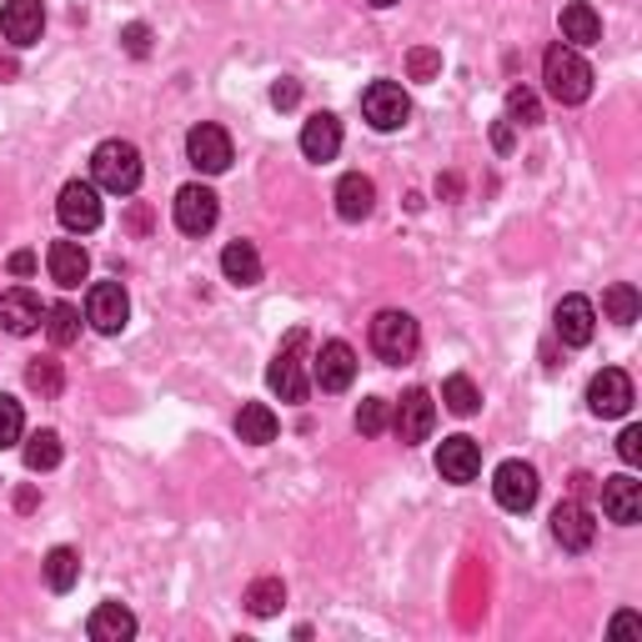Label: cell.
I'll list each match as a JSON object with an SVG mask.
<instances>
[{
    "instance_id": "35",
    "label": "cell",
    "mask_w": 642,
    "mask_h": 642,
    "mask_svg": "<svg viewBox=\"0 0 642 642\" xmlns=\"http://www.w3.org/2000/svg\"><path fill=\"white\" fill-rule=\"evenodd\" d=\"M387 421H391V407L381 397H361V407H357V431L361 437H377V431H387Z\"/></svg>"
},
{
    "instance_id": "43",
    "label": "cell",
    "mask_w": 642,
    "mask_h": 642,
    "mask_svg": "<svg viewBox=\"0 0 642 642\" xmlns=\"http://www.w3.org/2000/svg\"><path fill=\"white\" fill-rule=\"evenodd\" d=\"M492 140H497V150H512V120H497V130H492Z\"/></svg>"
},
{
    "instance_id": "42",
    "label": "cell",
    "mask_w": 642,
    "mask_h": 642,
    "mask_svg": "<svg viewBox=\"0 0 642 642\" xmlns=\"http://www.w3.org/2000/svg\"><path fill=\"white\" fill-rule=\"evenodd\" d=\"M638 628H642L638 612H617V617H612V632H638Z\"/></svg>"
},
{
    "instance_id": "30",
    "label": "cell",
    "mask_w": 642,
    "mask_h": 642,
    "mask_svg": "<svg viewBox=\"0 0 642 642\" xmlns=\"http://www.w3.org/2000/svg\"><path fill=\"white\" fill-rule=\"evenodd\" d=\"M441 401H447L451 417H471V411L481 407V391H477L471 377H447L441 381Z\"/></svg>"
},
{
    "instance_id": "22",
    "label": "cell",
    "mask_w": 642,
    "mask_h": 642,
    "mask_svg": "<svg viewBox=\"0 0 642 642\" xmlns=\"http://www.w3.org/2000/svg\"><path fill=\"white\" fill-rule=\"evenodd\" d=\"M301 150H307V160H331L341 150V120L331 116V110L307 116V126H301Z\"/></svg>"
},
{
    "instance_id": "38",
    "label": "cell",
    "mask_w": 642,
    "mask_h": 642,
    "mask_svg": "<svg viewBox=\"0 0 642 642\" xmlns=\"http://www.w3.org/2000/svg\"><path fill=\"white\" fill-rule=\"evenodd\" d=\"M120 40H126V50H130V56H150V26H140V20H130V26L126 30H120Z\"/></svg>"
},
{
    "instance_id": "3",
    "label": "cell",
    "mask_w": 642,
    "mask_h": 642,
    "mask_svg": "<svg viewBox=\"0 0 642 642\" xmlns=\"http://www.w3.org/2000/svg\"><path fill=\"white\" fill-rule=\"evenodd\" d=\"M417 347H421V327L411 311H377V317H371V351H377L387 367L411 361Z\"/></svg>"
},
{
    "instance_id": "16",
    "label": "cell",
    "mask_w": 642,
    "mask_h": 642,
    "mask_svg": "<svg viewBox=\"0 0 642 642\" xmlns=\"http://www.w3.org/2000/svg\"><path fill=\"white\" fill-rule=\"evenodd\" d=\"M0 30H6L10 46H36L40 30H46L40 0H6V6H0Z\"/></svg>"
},
{
    "instance_id": "40",
    "label": "cell",
    "mask_w": 642,
    "mask_h": 642,
    "mask_svg": "<svg viewBox=\"0 0 642 642\" xmlns=\"http://www.w3.org/2000/svg\"><path fill=\"white\" fill-rule=\"evenodd\" d=\"M296 100H301V86H296L291 76H281L276 86H271V106H276V110H291Z\"/></svg>"
},
{
    "instance_id": "28",
    "label": "cell",
    "mask_w": 642,
    "mask_h": 642,
    "mask_svg": "<svg viewBox=\"0 0 642 642\" xmlns=\"http://www.w3.org/2000/svg\"><path fill=\"white\" fill-rule=\"evenodd\" d=\"M602 311H607L617 327H632V321H638V311H642L638 286H632V281H612V286L602 291Z\"/></svg>"
},
{
    "instance_id": "21",
    "label": "cell",
    "mask_w": 642,
    "mask_h": 642,
    "mask_svg": "<svg viewBox=\"0 0 642 642\" xmlns=\"http://www.w3.org/2000/svg\"><path fill=\"white\" fill-rule=\"evenodd\" d=\"M371 206H377V186H371V176L347 171V176L337 181V216L341 221H367Z\"/></svg>"
},
{
    "instance_id": "32",
    "label": "cell",
    "mask_w": 642,
    "mask_h": 642,
    "mask_svg": "<svg viewBox=\"0 0 642 642\" xmlns=\"http://www.w3.org/2000/svg\"><path fill=\"white\" fill-rule=\"evenodd\" d=\"M60 461V431H30L26 437V467L30 471H50Z\"/></svg>"
},
{
    "instance_id": "24",
    "label": "cell",
    "mask_w": 642,
    "mask_h": 642,
    "mask_svg": "<svg viewBox=\"0 0 642 642\" xmlns=\"http://www.w3.org/2000/svg\"><path fill=\"white\" fill-rule=\"evenodd\" d=\"M562 40H567V46H597L602 40V16L587 6V0L562 6Z\"/></svg>"
},
{
    "instance_id": "9",
    "label": "cell",
    "mask_w": 642,
    "mask_h": 642,
    "mask_svg": "<svg viewBox=\"0 0 642 642\" xmlns=\"http://www.w3.org/2000/svg\"><path fill=\"white\" fill-rule=\"evenodd\" d=\"M431 421H437V401H431L427 387H411L407 397L397 401V411H391V431H397L407 447L431 437Z\"/></svg>"
},
{
    "instance_id": "10",
    "label": "cell",
    "mask_w": 642,
    "mask_h": 642,
    "mask_svg": "<svg viewBox=\"0 0 642 642\" xmlns=\"http://www.w3.org/2000/svg\"><path fill=\"white\" fill-rule=\"evenodd\" d=\"M587 407L592 417H628L632 411V377L622 367H602L587 381Z\"/></svg>"
},
{
    "instance_id": "12",
    "label": "cell",
    "mask_w": 642,
    "mask_h": 642,
    "mask_svg": "<svg viewBox=\"0 0 642 642\" xmlns=\"http://www.w3.org/2000/svg\"><path fill=\"white\" fill-rule=\"evenodd\" d=\"M186 156L196 171H206V176H221V171L231 166V136L221 126H211V120H201V126L186 130Z\"/></svg>"
},
{
    "instance_id": "36",
    "label": "cell",
    "mask_w": 642,
    "mask_h": 642,
    "mask_svg": "<svg viewBox=\"0 0 642 642\" xmlns=\"http://www.w3.org/2000/svg\"><path fill=\"white\" fill-rule=\"evenodd\" d=\"M20 431H26V411H20L16 397H6V391H0V447H16Z\"/></svg>"
},
{
    "instance_id": "29",
    "label": "cell",
    "mask_w": 642,
    "mask_h": 642,
    "mask_svg": "<svg viewBox=\"0 0 642 642\" xmlns=\"http://www.w3.org/2000/svg\"><path fill=\"white\" fill-rule=\"evenodd\" d=\"M281 602H286V587H281V577H256V582L246 587L251 617H276Z\"/></svg>"
},
{
    "instance_id": "34",
    "label": "cell",
    "mask_w": 642,
    "mask_h": 642,
    "mask_svg": "<svg viewBox=\"0 0 642 642\" xmlns=\"http://www.w3.org/2000/svg\"><path fill=\"white\" fill-rule=\"evenodd\" d=\"M507 120H517V126H542V100L532 96L527 86H512L507 90Z\"/></svg>"
},
{
    "instance_id": "7",
    "label": "cell",
    "mask_w": 642,
    "mask_h": 642,
    "mask_svg": "<svg viewBox=\"0 0 642 642\" xmlns=\"http://www.w3.org/2000/svg\"><path fill=\"white\" fill-rule=\"evenodd\" d=\"M537 467H527V461H502L497 471H492V497H497V507L507 512H527L532 502H537Z\"/></svg>"
},
{
    "instance_id": "2",
    "label": "cell",
    "mask_w": 642,
    "mask_h": 642,
    "mask_svg": "<svg viewBox=\"0 0 642 642\" xmlns=\"http://www.w3.org/2000/svg\"><path fill=\"white\" fill-rule=\"evenodd\" d=\"M90 176H96L100 191L110 196H130L140 186V150L130 140H100L90 150Z\"/></svg>"
},
{
    "instance_id": "6",
    "label": "cell",
    "mask_w": 642,
    "mask_h": 642,
    "mask_svg": "<svg viewBox=\"0 0 642 642\" xmlns=\"http://www.w3.org/2000/svg\"><path fill=\"white\" fill-rule=\"evenodd\" d=\"M86 321L100 331V337H116V331H126L130 321V296L120 281H96V286L86 291Z\"/></svg>"
},
{
    "instance_id": "23",
    "label": "cell",
    "mask_w": 642,
    "mask_h": 642,
    "mask_svg": "<svg viewBox=\"0 0 642 642\" xmlns=\"http://www.w3.org/2000/svg\"><path fill=\"white\" fill-rule=\"evenodd\" d=\"M86 632H90V642H130L136 638V617H130L120 602H100V607L90 612Z\"/></svg>"
},
{
    "instance_id": "5",
    "label": "cell",
    "mask_w": 642,
    "mask_h": 642,
    "mask_svg": "<svg viewBox=\"0 0 642 642\" xmlns=\"http://www.w3.org/2000/svg\"><path fill=\"white\" fill-rule=\"evenodd\" d=\"M361 116L371 120V130H401L411 116V100L397 80H371V86L361 90Z\"/></svg>"
},
{
    "instance_id": "17",
    "label": "cell",
    "mask_w": 642,
    "mask_h": 642,
    "mask_svg": "<svg viewBox=\"0 0 642 642\" xmlns=\"http://www.w3.org/2000/svg\"><path fill=\"white\" fill-rule=\"evenodd\" d=\"M602 512H607V522H617V527L642 522V481L638 477H607L602 481Z\"/></svg>"
},
{
    "instance_id": "18",
    "label": "cell",
    "mask_w": 642,
    "mask_h": 642,
    "mask_svg": "<svg viewBox=\"0 0 642 642\" xmlns=\"http://www.w3.org/2000/svg\"><path fill=\"white\" fill-rule=\"evenodd\" d=\"M40 317H46V307H40V296L30 286H10L6 296H0V327H6L10 337H30V331L40 327Z\"/></svg>"
},
{
    "instance_id": "1",
    "label": "cell",
    "mask_w": 642,
    "mask_h": 642,
    "mask_svg": "<svg viewBox=\"0 0 642 642\" xmlns=\"http://www.w3.org/2000/svg\"><path fill=\"white\" fill-rule=\"evenodd\" d=\"M542 80H547V96L562 106H582L592 96V66L582 60L577 46H562V40L542 56Z\"/></svg>"
},
{
    "instance_id": "14",
    "label": "cell",
    "mask_w": 642,
    "mask_h": 642,
    "mask_svg": "<svg viewBox=\"0 0 642 642\" xmlns=\"http://www.w3.org/2000/svg\"><path fill=\"white\" fill-rule=\"evenodd\" d=\"M552 537H557L567 552H587L592 537H597V522H592V512L582 507L577 497H567L552 507Z\"/></svg>"
},
{
    "instance_id": "45",
    "label": "cell",
    "mask_w": 642,
    "mask_h": 642,
    "mask_svg": "<svg viewBox=\"0 0 642 642\" xmlns=\"http://www.w3.org/2000/svg\"><path fill=\"white\" fill-rule=\"evenodd\" d=\"M16 507H20V512H30V507H36V487H20V497H16Z\"/></svg>"
},
{
    "instance_id": "11",
    "label": "cell",
    "mask_w": 642,
    "mask_h": 642,
    "mask_svg": "<svg viewBox=\"0 0 642 642\" xmlns=\"http://www.w3.org/2000/svg\"><path fill=\"white\" fill-rule=\"evenodd\" d=\"M171 206H176V226L186 231V236H206V231L216 226V216H221L216 191H211V186H196V181H191V186H181Z\"/></svg>"
},
{
    "instance_id": "33",
    "label": "cell",
    "mask_w": 642,
    "mask_h": 642,
    "mask_svg": "<svg viewBox=\"0 0 642 642\" xmlns=\"http://www.w3.org/2000/svg\"><path fill=\"white\" fill-rule=\"evenodd\" d=\"M26 381H30V391H40V397H60L66 371H60L56 357H36V361H30V371H26Z\"/></svg>"
},
{
    "instance_id": "13",
    "label": "cell",
    "mask_w": 642,
    "mask_h": 642,
    "mask_svg": "<svg viewBox=\"0 0 642 642\" xmlns=\"http://www.w3.org/2000/svg\"><path fill=\"white\" fill-rule=\"evenodd\" d=\"M357 377V351L347 341H327V347L311 357V387L321 391H347Z\"/></svg>"
},
{
    "instance_id": "20",
    "label": "cell",
    "mask_w": 642,
    "mask_h": 642,
    "mask_svg": "<svg viewBox=\"0 0 642 642\" xmlns=\"http://www.w3.org/2000/svg\"><path fill=\"white\" fill-rule=\"evenodd\" d=\"M437 471L447 481H471L481 471V451H477V441L471 437H447L437 447Z\"/></svg>"
},
{
    "instance_id": "46",
    "label": "cell",
    "mask_w": 642,
    "mask_h": 642,
    "mask_svg": "<svg viewBox=\"0 0 642 642\" xmlns=\"http://www.w3.org/2000/svg\"><path fill=\"white\" fill-rule=\"evenodd\" d=\"M371 6H377V10H387V6H397V0H371Z\"/></svg>"
},
{
    "instance_id": "41",
    "label": "cell",
    "mask_w": 642,
    "mask_h": 642,
    "mask_svg": "<svg viewBox=\"0 0 642 642\" xmlns=\"http://www.w3.org/2000/svg\"><path fill=\"white\" fill-rule=\"evenodd\" d=\"M36 271V251H16L10 256V276H30Z\"/></svg>"
},
{
    "instance_id": "37",
    "label": "cell",
    "mask_w": 642,
    "mask_h": 642,
    "mask_svg": "<svg viewBox=\"0 0 642 642\" xmlns=\"http://www.w3.org/2000/svg\"><path fill=\"white\" fill-rule=\"evenodd\" d=\"M407 66H411V76H417V80H431L441 70V56H437V50H427V46H417L407 56Z\"/></svg>"
},
{
    "instance_id": "26",
    "label": "cell",
    "mask_w": 642,
    "mask_h": 642,
    "mask_svg": "<svg viewBox=\"0 0 642 642\" xmlns=\"http://www.w3.org/2000/svg\"><path fill=\"white\" fill-rule=\"evenodd\" d=\"M221 271H226L231 286H256L261 281V251L251 246V241H231V246L221 251Z\"/></svg>"
},
{
    "instance_id": "39",
    "label": "cell",
    "mask_w": 642,
    "mask_h": 642,
    "mask_svg": "<svg viewBox=\"0 0 642 642\" xmlns=\"http://www.w3.org/2000/svg\"><path fill=\"white\" fill-rule=\"evenodd\" d=\"M617 457L628 461V467H638V461H642V427H622V437H617Z\"/></svg>"
},
{
    "instance_id": "8",
    "label": "cell",
    "mask_w": 642,
    "mask_h": 642,
    "mask_svg": "<svg viewBox=\"0 0 642 642\" xmlns=\"http://www.w3.org/2000/svg\"><path fill=\"white\" fill-rule=\"evenodd\" d=\"M56 216L66 231H96L100 226V186L96 181H66L56 201Z\"/></svg>"
},
{
    "instance_id": "31",
    "label": "cell",
    "mask_w": 642,
    "mask_h": 642,
    "mask_svg": "<svg viewBox=\"0 0 642 642\" xmlns=\"http://www.w3.org/2000/svg\"><path fill=\"white\" fill-rule=\"evenodd\" d=\"M46 337H50V347H70V341L80 337V311L66 307V301L46 307Z\"/></svg>"
},
{
    "instance_id": "15",
    "label": "cell",
    "mask_w": 642,
    "mask_h": 642,
    "mask_svg": "<svg viewBox=\"0 0 642 642\" xmlns=\"http://www.w3.org/2000/svg\"><path fill=\"white\" fill-rule=\"evenodd\" d=\"M552 327H557V337L567 347H587L592 331H597V311H592L587 296H562L557 311H552Z\"/></svg>"
},
{
    "instance_id": "19",
    "label": "cell",
    "mask_w": 642,
    "mask_h": 642,
    "mask_svg": "<svg viewBox=\"0 0 642 642\" xmlns=\"http://www.w3.org/2000/svg\"><path fill=\"white\" fill-rule=\"evenodd\" d=\"M46 266H50V281L70 291V286H80V281H86L90 256H86V246H80V241H50Z\"/></svg>"
},
{
    "instance_id": "4",
    "label": "cell",
    "mask_w": 642,
    "mask_h": 642,
    "mask_svg": "<svg viewBox=\"0 0 642 642\" xmlns=\"http://www.w3.org/2000/svg\"><path fill=\"white\" fill-rule=\"evenodd\" d=\"M307 331H286V341H281V351L271 357V367H266V381H271V391H276L281 401H307V391H311V381H307Z\"/></svg>"
},
{
    "instance_id": "25",
    "label": "cell",
    "mask_w": 642,
    "mask_h": 642,
    "mask_svg": "<svg viewBox=\"0 0 642 642\" xmlns=\"http://www.w3.org/2000/svg\"><path fill=\"white\" fill-rule=\"evenodd\" d=\"M276 411L266 407V401H246V407L236 411V437L251 441V447H266V441H276Z\"/></svg>"
},
{
    "instance_id": "44",
    "label": "cell",
    "mask_w": 642,
    "mask_h": 642,
    "mask_svg": "<svg viewBox=\"0 0 642 642\" xmlns=\"http://www.w3.org/2000/svg\"><path fill=\"white\" fill-rule=\"evenodd\" d=\"M150 226V211L146 206H130V231H146Z\"/></svg>"
},
{
    "instance_id": "27",
    "label": "cell",
    "mask_w": 642,
    "mask_h": 642,
    "mask_svg": "<svg viewBox=\"0 0 642 642\" xmlns=\"http://www.w3.org/2000/svg\"><path fill=\"white\" fill-rule=\"evenodd\" d=\"M80 577V552L76 547H50L46 552V587L50 592H70Z\"/></svg>"
}]
</instances>
